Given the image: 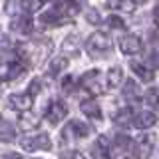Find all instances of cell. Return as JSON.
Listing matches in <instances>:
<instances>
[{
    "instance_id": "f1b7e54d",
    "label": "cell",
    "mask_w": 159,
    "mask_h": 159,
    "mask_svg": "<svg viewBox=\"0 0 159 159\" xmlns=\"http://www.w3.org/2000/svg\"><path fill=\"white\" fill-rule=\"evenodd\" d=\"M12 48V42H10L8 36H4V34H0V50H10Z\"/></svg>"
},
{
    "instance_id": "30bf717a",
    "label": "cell",
    "mask_w": 159,
    "mask_h": 159,
    "mask_svg": "<svg viewBox=\"0 0 159 159\" xmlns=\"http://www.w3.org/2000/svg\"><path fill=\"white\" fill-rule=\"evenodd\" d=\"M153 151V143L149 137H139L137 143H133V155L135 159H147Z\"/></svg>"
},
{
    "instance_id": "8992f818",
    "label": "cell",
    "mask_w": 159,
    "mask_h": 159,
    "mask_svg": "<svg viewBox=\"0 0 159 159\" xmlns=\"http://www.w3.org/2000/svg\"><path fill=\"white\" fill-rule=\"evenodd\" d=\"M119 48H121L123 54H127V56H133V54H139L143 48V42L141 38L135 36V34H127V36H123L119 40Z\"/></svg>"
},
{
    "instance_id": "277c9868",
    "label": "cell",
    "mask_w": 159,
    "mask_h": 159,
    "mask_svg": "<svg viewBox=\"0 0 159 159\" xmlns=\"http://www.w3.org/2000/svg\"><path fill=\"white\" fill-rule=\"evenodd\" d=\"M20 145L26 149V151H40V149H50L52 141H50V137L46 135V133H36V135L22 137Z\"/></svg>"
},
{
    "instance_id": "ba28073f",
    "label": "cell",
    "mask_w": 159,
    "mask_h": 159,
    "mask_svg": "<svg viewBox=\"0 0 159 159\" xmlns=\"http://www.w3.org/2000/svg\"><path fill=\"white\" fill-rule=\"evenodd\" d=\"M129 68H131V72L135 74L141 82H153V78H155L153 68L147 66V64H143V62H135V60H133V62L129 64Z\"/></svg>"
},
{
    "instance_id": "d4e9b609",
    "label": "cell",
    "mask_w": 159,
    "mask_h": 159,
    "mask_svg": "<svg viewBox=\"0 0 159 159\" xmlns=\"http://www.w3.org/2000/svg\"><path fill=\"white\" fill-rule=\"evenodd\" d=\"M145 99H147V103H149L151 107H155V106H157V89H155V88L147 89V93H145Z\"/></svg>"
},
{
    "instance_id": "603a6c76",
    "label": "cell",
    "mask_w": 159,
    "mask_h": 159,
    "mask_svg": "<svg viewBox=\"0 0 159 159\" xmlns=\"http://www.w3.org/2000/svg\"><path fill=\"white\" fill-rule=\"evenodd\" d=\"M20 2L18 0H10V2L6 4V12L10 14V16H18V12H20Z\"/></svg>"
},
{
    "instance_id": "52a82bcc",
    "label": "cell",
    "mask_w": 159,
    "mask_h": 159,
    "mask_svg": "<svg viewBox=\"0 0 159 159\" xmlns=\"http://www.w3.org/2000/svg\"><path fill=\"white\" fill-rule=\"evenodd\" d=\"M66 113H68V109H66V106H64L62 102H52L48 106V109H46V119L52 125H58L60 121H62L64 117H66Z\"/></svg>"
},
{
    "instance_id": "4fadbf2b",
    "label": "cell",
    "mask_w": 159,
    "mask_h": 159,
    "mask_svg": "<svg viewBox=\"0 0 159 159\" xmlns=\"http://www.w3.org/2000/svg\"><path fill=\"white\" fill-rule=\"evenodd\" d=\"M93 159H109V143L106 137H98V141L92 145Z\"/></svg>"
},
{
    "instance_id": "484cf974",
    "label": "cell",
    "mask_w": 159,
    "mask_h": 159,
    "mask_svg": "<svg viewBox=\"0 0 159 159\" xmlns=\"http://www.w3.org/2000/svg\"><path fill=\"white\" fill-rule=\"evenodd\" d=\"M107 24H109L111 28H117V30H123V28H125V24H123V20L119 18V16H109Z\"/></svg>"
},
{
    "instance_id": "7a4b0ae2",
    "label": "cell",
    "mask_w": 159,
    "mask_h": 159,
    "mask_svg": "<svg viewBox=\"0 0 159 159\" xmlns=\"http://www.w3.org/2000/svg\"><path fill=\"white\" fill-rule=\"evenodd\" d=\"M24 64L18 60H2L0 58V82H12L24 74Z\"/></svg>"
},
{
    "instance_id": "5b68a950",
    "label": "cell",
    "mask_w": 159,
    "mask_h": 159,
    "mask_svg": "<svg viewBox=\"0 0 159 159\" xmlns=\"http://www.w3.org/2000/svg\"><path fill=\"white\" fill-rule=\"evenodd\" d=\"M89 133V127L86 123H82L80 119H72L62 131V137L64 139H82V137H88Z\"/></svg>"
},
{
    "instance_id": "ffe728a7",
    "label": "cell",
    "mask_w": 159,
    "mask_h": 159,
    "mask_svg": "<svg viewBox=\"0 0 159 159\" xmlns=\"http://www.w3.org/2000/svg\"><path fill=\"white\" fill-rule=\"evenodd\" d=\"M66 68H68V58H64V56L54 58L52 64H50V68H48V74H50V76H58V74L64 72Z\"/></svg>"
},
{
    "instance_id": "4316f807",
    "label": "cell",
    "mask_w": 159,
    "mask_h": 159,
    "mask_svg": "<svg viewBox=\"0 0 159 159\" xmlns=\"http://www.w3.org/2000/svg\"><path fill=\"white\" fill-rule=\"evenodd\" d=\"M40 89H42V82L40 80H34L32 84H30V89H28V96H36V93H40Z\"/></svg>"
},
{
    "instance_id": "8fae6325",
    "label": "cell",
    "mask_w": 159,
    "mask_h": 159,
    "mask_svg": "<svg viewBox=\"0 0 159 159\" xmlns=\"http://www.w3.org/2000/svg\"><path fill=\"white\" fill-rule=\"evenodd\" d=\"M155 123H157V116L153 111H139L133 117V125L137 129H149V127L155 125Z\"/></svg>"
},
{
    "instance_id": "e0dca14e",
    "label": "cell",
    "mask_w": 159,
    "mask_h": 159,
    "mask_svg": "<svg viewBox=\"0 0 159 159\" xmlns=\"http://www.w3.org/2000/svg\"><path fill=\"white\" fill-rule=\"evenodd\" d=\"M18 125H20V129H24V131H30V129L40 125V117L34 116V113L24 111L22 116H20V119H18Z\"/></svg>"
},
{
    "instance_id": "7402d4cb",
    "label": "cell",
    "mask_w": 159,
    "mask_h": 159,
    "mask_svg": "<svg viewBox=\"0 0 159 159\" xmlns=\"http://www.w3.org/2000/svg\"><path fill=\"white\" fill-rule=\"evenodd\" d=\"M44 4H46V0H20L22 12H38Z\"/></svg>"
},
{
    "instance_id": "9a60e30c",
    "label": "cell",
    "mask_w": 159,
    "mask_h": 159,
    "mask_svg": "<svg viewBox=\"0 0 159 159\" xmlns=\"http://www.w3.org/2000/svg\"><path fill=\"white\" fill-rule=\"evenodd\" d=\"M133 117H135V111H133L131 107H123L113 116V121H116L117 125H121V127H127L129 123H133Z\"/></svg>"
},
{
    "instance_id": "2e32d148",
    "label": "cell",
    "mask_w": 159,
    "mask_h": 159,
    "mask_svg": "<svg viewBox=\"0 0 159 159\" xmlns=\"http://www.w3.org/2000/svg\"><path fill=\"white\" fill-rule=\"evenodd\" d=\"M40 20H42V24H46V26H56V24H62L64 20H66V16H64L56 6H54L52 10H48V12L44 14Z\"/></svg>"
},
{
    "instance_id": "3957f363",
    "label": "cell",
    "mask_w": 159,
    "mask_h": 159,
    "mask_svg": "<svg viewBox=\"0 0 159 159\" xmlns=\"http://www.w3.org/2000/svg\"><path fill=\"white\" fill-rule=\"evenodd\" d=\"M82 86L86 88L92 96H98V93H102L103 89H106V86H103V82H102V74H99L98 70H89V72L84 74Z\"/></svg>"
},
{
    "instance_id": "83f0119b",
    "label": "cell",
    "mask_w": 159,
    "mask_h": 159,
    "mask_svg": "<svg viewBox=\"0 0 159 159\" xmlns=\"http://www.w3.org/2000/svg\"><path fill=\"white\" fill-rule=\"evenodd\" d=\"M60 157H62V159H86L80 151H62Z\"/></svg>"
},
{
    "instance_id": "4dcf8cb0",
    "label": "cell",
    "mask_w": 159,
    "mask_h": 159,
    "mask_svg": "<svg viewBox=\"0 0 159 159\" xmlns=\"http://www.w3.org/2000/svg\"><path fill=\"white\" fill-rule=\"evenodd\" d=\"M88 20H89V22H92V24H96V22H99V14L96 12V10H88Z\"/></svg>"
},
{
    "instance_id": "6da1fadb",
    "label": "cell",
    "mask_w": 159,
    "mask_h": 159,
    "mask_svg": "<svg viewBox=\"0 0 159 159\" xmlns=\"http://www.w3.org/2000/svg\"><path fill=\"white\" fill-rule=\"evenodd\" d=\"M86 48L92 56H106L111 50V40H109L103 32H96L89 36V40L86 42Z\"/></svg>"
},
{
    "instance_id": "f546056e",
    "label": "cell",
    "mask_w": 159,
    "mask_h": 159,
    "mask_svg": "<svg viewBox=\"0 0 159 159\" xmlns=\"http://www.w3.org/2000/svg\"><path fill=\"white\" fill-rule=\"evenodd\" d=\"M72 88H74V78H72V76L64 78V82H62V89H64V92H72Z\"/></svg>"
},
{
    "instance_id": "7c38bea8",
    "label": "cell",
    "mask_w": 159,
    "mask_h": 159,
    "mask_svg": "<svg viewBox=\"0 0 159 159\" xmlns=\"http://www.w3.org/2000/svg\"><path fill=\"white\" fill-rule=\"evenodd\" d=\"M32 18L30 16H24V14H18V16H14L12 24H10V28L14 30V32H20V34H30L32 32Z\"/></svg>"
},
{
    "instance_id": "d6a6232c",
    "label": "cell",
    "mask_w": 159,
    "mask_h": 159,
    "mask_svg": "<svg viewBox=\"0 0 159 159\" xmlns=\"http://www.w3.org/2000/svg\"><path fill=\"white\" fill-rule=\"evenodd\" d=\"M143 2H147V0H133L131 4H143Z\"/></svg>"
},
{
    "instance_id": "cb8c5ba5",
    "label": "cell",
    "mask_w": 159,
    "mask_h": 159,
    "mask_svg": "<svg viewBox=\"0 0 159 159\" xmlns=\"http://www.w3.org/2000/svg\"><path fill=\"white\" fill-rule=\"evenodd\" d=\"M109 6H111V8H123V10H129V12L133 10V4L131 2H125V0H111Z\"/></svg>"
},
{
    "instance_id": "5bb4252c",
    "label": "cell",
    "mask_w": 159,
    "mask_h": 159,
    "mask_svg": "<svg viewBox=\"0 0 159 159\" xmlns=\"http://www.w3.org/2000/svg\"><path fill=\"white\" fill-rule=\"evenodd\" d=\"M82 111L86 113L88 117H92V119H102V109H99V106H98V102L96 99H86V102H82Z\"/></svg>"
},
{
    "instance_id": "9c48e42d",
    "label": "cell",
    "mask_w": 159,
    "mask_h": 159,
    "mask_svg": "<svg viewBox=\"0 0 159 159\" xmlns=\"http://www.w3.org/2000/svg\"><path fill=\"white\" fill-rule=\"evenodd\" d=\"M32 96H28V93H12L10 96V106H12L16 111H30V107H32Z\"/></svg>"
},
{
    "instance_id": "d6986e66",
    "label": "cell",
    "mask_w": 159,
    "mask_h": 159,
    "mask_svg": "<svg viewBox=\"0 0 159 159\" xmlns=\"http://www.w3.org/2000/svg\"><path fill=\"white\" fill-rule=\"evenodd\" d=\"M0 139L2 141H14L16 139V129H14L12 123H8V121H0Z\"/></svg>"
},
{
    "instance_id": "44dd1931",
    "label": "cell",
    "mask_w": 159,
    "mask_h": 159,
    "mask_svg": "<svg viewBox=\"0 0 159 159\" xmlns=\"http://www.w3.org/2000/svg\"><path fill=\"white\" fill-rule=\"evenodd\" d=\"M121 80H123V72H121V68H111L107 72V88H117L119 84H121Z\"/></svg>"
},
{
    "instance_id": "ac0fdd59",
    "label": "cell",
    "mask_w": 159,
    "mask_h": 159,
    "mask_svg": "<svg viewBox=\"0 0 159 159\" xmlns=\"http://www.w3.org/2000/svg\"><path fill=\"white\" fill-rule=\"evenodd\" d=\"M123 98L129 99V102H139L141 99V89H139V86L133 80L125 82V86H123Z\"/></svg>"
},
{
    "instance_id": "1f68e13d",
    "label": "cell",
    "mask_w": 159,
    "mask_h": 159,
    "mask_svg": "<svg viewBox=\"0 0 159 159\" xmlns=\"http://www.w3.org/2000/svg\"><path fill=\"white\" fill-rule=\"evenodd\" d=\"M6 159H24V157L18 155V153H10V155H6Z\"/></svg>"
}]
</instances>
